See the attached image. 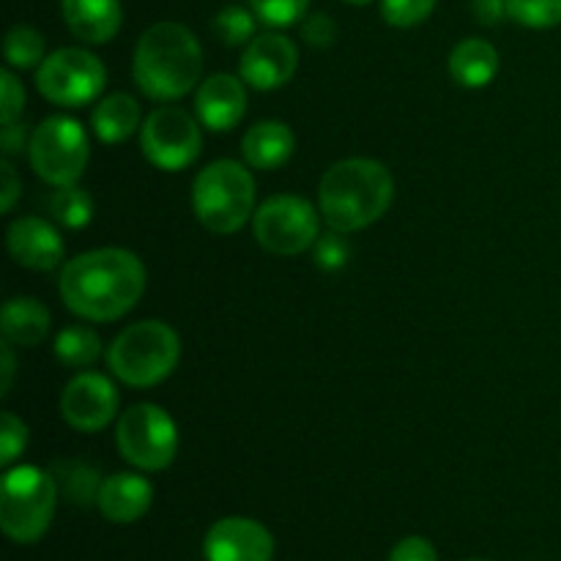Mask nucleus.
<instances>
[{
  "instance_id": "obj_1",
  "label": "nucleus",
  "mask_w": 561,
  "mask_h": 561,
  "mask_svg": "<svg viewBox=\"0 0 561 561\" xmlns=\"http://www.w3.org/2000/svg\"><path fill=\"white\" fill-rule=\"evenodd\" d=\"M60 301L85 321H118L146 290V266L121 247L82 252L60 272Z\"/></svg>"
},
{
  "instance_id": "obj_2",
  "label": "nucleus",
  "mask_w": 561,
  "mask_h": 561,
  "mask_svg": "<svg viewBox=\"0 0 561 561\" xmlns=\"http://www.w3.org/2000/svg\"><path fill=\"white\" fill-rule=\"evenodd\" d=\"M394 201V179L387 164L354 157L334 162L318 186V208L340 233H356L378 222Z\"/></svg>"
},
{
  "instance_id": "obj_3",
  "label": "nucleus",
  "mask_w": 561,
  "mask_h": 561,
  "mask_svg": "<svg viewBox=\"0 0 561 561\" xmlns=\"http://www.w3.org/2000/svg\"><path fill=\"white\" fill-rule=\"evenodd\" d=\"M131 75L148 99L173 102L186 96L203 75L201 42L181 22H157L137 42Z\"/></svg>"
},
{
  "instance_id": "obj_4",
  "label": "nucleus",
  "mask_w": 561,
  "mask_h": 561,
  "mask_svg": "<svg viewBox=\"0 0 561 561\" xmlns=\"http://www.w3.org/2000/svg\"><path fill=\"white\" fill-rule=\"evenodd\" d=\"M192 211L211 233H236L255 214V179L233 159L211 162L192 181Z\"/></svg>"
},
{
  "instance_id": "obj_5",
  "label": "nucleus",
  "mask_w": 561,
  "mask_h": 561,
  "mask_svg": "<svg viewBox=\"0 0 561 561\" xmlns=\"http://www.w3.org/2000/svg\"><path fill=\"white\" fill-rule=\"evenodd\" d=\"M181 340L164 321H137L113 340L107 365L126 387L148 389L162 383L179 367Z\"/></svg>"
},
{
  "instance_id": "obj_6",
  "label": "nucleus",
  "mask_w": 561,
  "mask_h": 561,
  "mask_svg": "<svg viewBox=\"0 0 561 561\" xmlns=\"http://www.w3.org/2000/svg\"><path fill=\"white\" fill-rule=\"evenodd\" d=\"M58 482L38 466H14L0 485V529L16 546H33L47 535L58 504Z\"/></svg>"
},
{
  "instance_id": "obj_7",
  "label": "nucleus",
  "mask_w": 561,
  "mask_h": 561,
  "mask_svg": "<svg viewBox=\"0 0 561 561\" xmlns=\"http://www.w3.org/2000/svg\"><path fill=\"white\" fill-rule=\"evenodd\" d=\"M115 442L121 458L135 469L164 471L179 453V427L162 405L137 403L121 414Z\"/></svg>"
},
{
  "instance_id": "obj_8",
  "label": "nucleus",
  "mask_w": 561,
  "mask_h": 561,
  "mask_svg": "<svg viewBox=\"0 0 561 561\" xmlns=\"http://www.w3.org/2000/svg\"><path fill=\"white\" fill-rule=\"evenodd\" d=\"M27 157H31V168L36 170L38 179L47 184H77L85 173L88 157H91L85 129L80 126V121L53 115L33 129Z\"/></svg>"
},
{
  "instance_id": "obj_9",
  "label": "nucleus",
  "mask_w": 561,
  "mask_h": 561,
  "mask_svg": "<svg viewBox=\"0 0 561 561\" xmlns=\"http://www.w3.org/2000/svg\"><path fill=\"white\" fill-rule=\"evenodd\" d=\"M252 233L266 252L294 257L310 250L321 236L316 206L299 195H274L252 214Z\"/></svg>"
},
{
  "instance_id": "obj_10",
  "label": "nucleus",
  "mask_w": 561,
  "mask_h": 561,
  "mask_svg": "<svg viewBox=\"0 0 561 561\" xmlns=\"http://www.w3.org/2000/svg\"><path fill=\"white\" fill-rule=\"evenodd\" d=\"M107 71L93 53L82 47H60L36 69V88L58 107H82L104 91Z\"/></svg>"
},
{
  "instance_id": "obj_11",
  "label": "nucleus",
  "mask_w": 561,
  "mask_h": 561,
  "mask_svg": "<svg viewBox=\"0 0 561 561\" xmlns=\"http://www.w3.org/2000/svg\"><path fill=\"white\" fill-rule=\"evenodd\" d=\"M140 148L153 168L164 173L184 170L201 157L203 135L197 121L175 104L157 107L140 126Z\"/></svg>"
},
{
  "instance_id": "obj_12",
  "label": "nucleus",
  "mask_w": 561,
  "mask_h": 561,
  "mask_svg": "<svg viewBox=\"0 0 561 561\" xmlns=\"http://www.w3.org/2000/svg\"><path fill=\"white\" fill-rule=\"evenodd\" d=\"M118 414V389L102 373H80L60 394V416L80 433H99Z\"/></svg>"
},
{
  "instance_id": "obj_13",
  "label": "nucleus",
  "mask_w": 561,
  "mask_h": 561,
  "mask_svg": "<svg viewBox=\"0 0 561 561\" xmlns=\"http://www.w3.org/2000/svg\"><path fill=\"white\" fill-rule=\"evenodd\" d=\"M299 66V49L283 33H261L241 55V80L255 91H277L288 85Z\"/></svg>"
},
{
  "instance_id": "obj_14",
  "label": "nucleus",
  "mask_w": 561,
  "mask_h": 561,
  "mask_svg": "<svg viewBox=\"0 0 561 561\" xmlns=\"http://www.w3.org/2000/svg\"><path fill=\"white\" fill-rule=\"evenodd\" d=\"M203 557L206 561H272L274 537L257 520L230 515L206 531Z\"/></svg>"
},
{
  "instance_id": "obj_15",
  "label": "nucleus",
  "mask_w": 561,
  "mask_h": 561,
  "mask_svg": "<svg viewBox=\"0 0 561 561\" xmlns=\"http://www.w3.org/2000/svg\"><path fill=\"white\" fill-rule=\"evenodd\" d=\"M5 247L14 263L31 272H53L64 261V239L42 217H20L9 225Z\"/></svg>"
},
{
  "instance_id": "obj_16",
  "label": "nucleus",
  "mask_w": 561,
  "mask_h": 561,
  "mask_svg": "<svg viewBox=\"0 0 561 561\" xmlns=\"http://www.w3.org/2000/svg\"><path fill=\"white\" fill-rule=\"evenodd\" d=\"M197 118L211 131H230L247 113V91L241 77L211 75L195 96Z\"/></svg>"
},
{
  "instance_id": "obj_17",
  "label": "nucleus",
  "mask_w": 561,
  "mask_h": 561,
  "mask_svg": "<svg viewBox=\"0 0 561 561\" xmlns=\"http://www.w3.org/2000/svg\"><path fill=\"white\" fill-rule=\"evenodd\" d=\"M153 485L140 474L121 471V474L107 477L99 488L96 507L102 518L110 524H135L151 510Z\"/></svg>"
},
{
  "instance_id": "obj_18",
  "label": "nucleus",
  "mask_w": 561,
  "mask_h": 561,
  "mask_svg": "<svg viewBox=\"0 0 561 561\" xmlns=\"http://www.w3.org/2000/svg\"><path fill=\"white\" fill-rule=\"evenodd\" d=\"M66 27L85 44H107L121 31V0H60Z\"/></svg>"
},
{
  "instance_id": "obj_19",
  "label": "nucleus",
  "mask_w": 561,
  "mask_h": 561,
  "mask_svg": "<svg viewBox=\"0 0 561 561\" xmlns=\"http://www.w3.org/2000/svg\"><path fill=\"white\" fill-rule=\"evenodd\" d=\"M296 137L290 126L279 124V121H261V124L250 126V131L241 140V151L250 168L255 170H277L294 157Z\"/></svg>"
},
{
  "instance_id": "obj_20",
  "label": "nucleus",
  "mask_w": 561,
  "mask_h": 561,
  "mask_svg": "<svg viewBox=\"0 0 561 561\" xmlns=\"http://www.w3.org/2000/svg\"><path fill=\"white\" fill-rule=\"evenodd\" d=\"M449 75L463 88H485L499 75V53L485 38H463L449 55Z\"/></svg>"
},
{
  "instance_id": "obj_21",
  "label": "nucleus",
  "mask_w": 561,
  "mask_h": 561,
  "mask_svg": "<svg viewBox=\"0 0 561 561\" xmlns=\"http://www.w3.org/2000/svg\"><path fill=\"white\" fill-rule=\"evenodd\" d=\"M0 329H3L5 343L31 348V345H38L47 337L49 310L42 301L31 299V296H16V299L5 301Z\"/></svg>"
},
{
  "instance_id": "obj_22",
  "label": "nucleus",
  "mask_w": 561,
  "mask_h": 561,
  "mask_svg": "<svg viewBox=\"0 0 561 561\" xmlns=\"http://www.w3.org/2000/svg\"><path fill=\"white\" fill-rule=\"evenodd\" d=\"M93 135L107 146L129 140L140 126V104L129 93H110L91 113Z\"/></svg>"
},
{
  "instance_id": "obj_23",
  "label": "nucleus",
  "mask_w": 561,
  "mask_h": 561,
  "mask_svg": "<svg viewBox=\"0 0 561 561\" xmlns=\"http://www.w3.org/2000/svg\"><path fill=\"white\" fill-rule=\"evenodd\" d=\"M55 356L66 367H91L102 356V340L88 327H66L55 337Z\"/></svg>"
},
{
  "instance_id": "obj_24",
  "label": "nucleus",
  "mask_w": 561,
  "mask_h": 561,
  "mask_svg": "<svg viewBox=\"0 0 561 561\" xmlns=\"http://www.w3.org/2000/svg\"><path fill=\"white\" fill-rule=\"evenodd\" d=\"M49 214L55 222L64 225L69 230H80L91 225L93 219V197L88 195L82 186H55L53 197H49Z\"/></svg>"
},
{
  "instance_id": "obj_25",
  "label": "nucleus",
  "mask_w": 561,
  "mask_h": 561,
  "mask_svg": "<svg viewBox=\"0 0 561 561\" xmlns=\"http://www.w3.org/2000/svg\"><path fill=\"white\" fill-rule=\"evenodd\" d=\"M3 53L11 69H38L44 60V36L31 25H14L5 33Z\"/></svg>"
},
{
  "instance_id": "obj_26",
  "label": "nucleus",
  "mask_w": 561,
  "mask_h": 561,
  "mask_svg": "<svg viewBox=\"0 0 561 561\" xmlns=\"http://www.w3.org/2000/svg\"><path fill=\"white\" fill-rule=\"evenodd\" d=\"M104 480H99V471L93 466L71 460V463H60V491L75 502L77 507H88L99 499V488Z\"/></svg>"
},
{
  "instance_id": "obj_27",
  "label": "nucleus",
  "mask_w": 561,
  "mask_h": 561,
  "mask_svg": "<svg viewBox=\"0 0 561 561\" xmlns=\"http://www.w3.org/2000/svg\"><path fill=\"white\" fill-rule=\"evenodd\" d=\"M255 11L244 9V5H225L217 16H214V33L222 38L230 47L239 44H250L255 38Z\"/></svg>"
},
{
  "instance_id": "obj_28",
  "label": "nucleus",
  "mask_w": 561,
  "mask_h": 561,
  "mask_svg": "<svg viewBox=\"0 0 561 561\" xmlns=\"http://www.w3.org/2000/svg\"><path fill=\"white\" fill-rule=\"evenodd\" d=\"M507 16L535 31L557 27L561 25V0H507Z\"/></svg>"
},
{
  "instance_id": "obj_29",
  "label": "nucleus",
  "mask_w": 561,
  "mask_h": 561,
  "mask_svg": "<svg viewBox=\"0 0 561 561\" xmlns=\"http://www.w3.org/2000/svg\"><path fill=\"white\" fill-rule=\"evenodd\" d=\"M310 0H250V9L268 27H288L305 16Z\"/></svg>"
},
{
  "instance_id": "obj_30",
  "label": "nucleus",
  "mask_w": 561,
  "mask_h": 561,
  "mask_svg": "<svg viewBox=\"0 0 561 561\" xmlns=\"http://www.w3.org/2000/svg\"><path fill=\"white\" fill-rule=\"evenodd\" d=\"M436 9V0H381V14L392 27H414Z\"/></svg>"
},
{
  "instance_id": "obj_31",
  "label": "nucleus",
  "mask_w": 561,
  "mask_h": 561,
  "mask_svg": "<svg viewBox=\"0 0 561 561\" xmlns=\"http://www.w3.org/2000/svg\"><path fill=\"white\" fill-rule=\"evenodd\" d=\"M27 447V425L16 414L5 411L0 420V463L9 469Z\"/></svg>"
},
{
  "instance_id": "obj_32",
  "label": "nucleus",
  "mask_w": 561,
  "mask_h": 561,
  "mask_svg": "<svg viewBox=\"0 0 561 561\" xmlns=\"http://www.w3.org/2000/svg\"><path fill=\"white\" fill-rule=\"evenodd\" d=\"M351 247L348 241L343 239L340 230H332L327 236H318L316 241V263L323 268V272H340V268L348 263Z\"/></svg>"
},
{
  "instance_id": "obj_33",
  "label": "nucleus",
  "mask_w": 561,
  "mask_h": 561,
  "mask_svg": "<svg viewBox=\"0 0 561 561\" xmlns=\"http://www.w3.org/2000/svg\"><path fill=\"white\" fill-rule=\"evenodd\" d=\"M0 88H3V104H0V118L3 124H14L16 115L25 107V91H22L20 80L11 75V69H5L0 75Z\"/></svg>"
},
{
  "instance_id": "obj_34",
  "label": "nucleus",
  "mask_w": 561,
  "mask_h": 561,
  "mask_svg": "<svg viewBox=\"0 0 561 561\" xmlns=\"http://www.w3.org/2000/svg\"><path fill=\"white\" fill-rule=\"evenodd\" d=\"M389 561H438V551L425 537H403L398 546L389 551Z\"/></svg>"
},
{
  "instance_id": "obj_35",
  "label": "nucleus",
  "mask_w": 561,
  "mask_h": 561,
  "mask_svg": "<svg viewBox=\"0 0 561 561\" xmlns=\"http://www.w3.org/2000/svg\"><path fill=\"white\" fill-rule=\"evenodd\" d=\"M301 36H305L307 44H312V47L318 49L332 47L334 38H337V25H334L332 16L312 14L310 20L305 22V27H301Z\"/></svg>"
},
{
  "instance_id": "obj_36",
  "label": "nucleus",
  "mask_w": 561,
  "mask_h": 561,
  "mask_svg": "<svg viewBox=\"0 0 561 561\" xmlns=\"http://www.w3.org/2000/svg\"><path fill=\"white\" fill-rule=\"evenodd\" d=\"M0 179H3V186H0V206H3V211H11L16 203V197H20V192H22V184L9 162L0 164Z\"/></svg>"
},
{
  "instance_id": "obj_37",
  "label": "nucleus",
  "mask_w": 561,
  "mask_h": 561,
  "mask_svg": "<svg viewBox=\"0 0 561 561\" xmlns=\"http://www.w3.org/2000/svg\"><path fill=\"white\" fill-rule=\"evenodd\" d=\"M0 142H3V153L5 157H14V153L25 151V146H31L27 140V131L22 124H3V131H0Z\"/></svg>"
},
{
  "instance_id": "obj_38",
  "label": "nucleus",
  "mask_w": 561,
  "mask_h": 561,
  "mask_svg": "<svg viewBox=\"0 0 561 561\" xmlns=\"http://www.w3.org/2000/svg\"><path fill=\"white\" fill-rule=\"evenodd\" d=\"M474 16L485 25H496L504 14H507V0H471Z\"/></svg>"
},
{
  "instance_id": "obj_39",
  "label": "nucleus",
  "mask_w": 561,
  "mask_h": 561,
  "mask_svg": "<svg viewBox=\"0 0 561 561\" xmlns=\"http://www.w3.org/2000/svg\"><path fill=\"white\" fill-rule=\"evenodd\" d=\"M0 359H3V367H0V370H3V381H0V394H9V389H11V381H14V351H11V343H5L3 340V345H0Z\"/></svg>"
},
{
  "instance_id": "obj_40",
  "label": "nucleus",
  "mask_w": 561,
  "mask_h": 561,
  "mask_svg": "<svg viewBox=\"0 0 561 561\" xmlns=\"http://www.w3.org/2000/svg\"><path fill=\"white\" fill-rule=\"evenodd\" d=\"M343 3H351V5H367L370 0H343Z\"/></svg>"
},
{
  "instance_id": "obj_41",
  "label": "nucleus",
  "mask_w": 561,
  "mask_h": 561,
  "mask_svg": "<svg viewBox=\"0 0 561 561\" xmlns=\"http://www.w3.org/2000/svg\"><path fill=\"white\" fill-rule=\"evenodd\" d=\"M463 561H491V559H482V557H471V559H463Z\"/></svg>"
}]
</instances>
